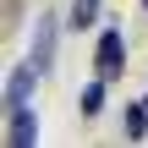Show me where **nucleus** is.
Returning a JSON list of instances; mask_svg holds the SVG:
<instances>
[{
  "mask_svg": "<svg viewBox=\"0 0 148 148\" xmlns=\"http://www.w3.org/2000/svg\"><path fill=\"white\" fill-rule=\"evenodd\" d=\"M121 115H126V137H132V143H143V137H148V99H137V104H126Z\"/></svg>",
  "mask_w": 148,
  "mask_h": 148,
  "instance_id": "4",
  "label": "nucleus"
},
{
  "mask_svg": "<svg viewBox=\"0 0 148 148\" xmlns=\"http://www.w3.org/2000/svg\"><path fill=\"white\" fill-rule=\"evenodd\" d=\"M93 16H99V0H77L71 5V27H88Z\"/></svg>",
  "mask_w": 148,
  "mask_h": 148,
  "instance_id": "6",
  "label": "nucleus"
},
{
  "mask_svg": "<svg viewBox=\"0 0 148 148\" xmlns=\"http://www.w3.org/2000/svg\"><path fill=\"white\" fill-rule=\"evenodd\" d=\"M5 143L11 148H33L38 143V121H33V104L27 99H11L5 104Z\"/></svg>",
  "mask_w": 148,
  "mask_h": 148,
  "instance_id": "2",
  "label": "nucleus"
},
{
  "mask_svg": "<svg viewBox=\"0 0 148 148\" xmlns=\"http://www.w3.org/2000/svg\"><path fill=\"white\" fill-rule=\"evenodd\" d=\"M99 110H104V77L82 88V115H99Z\"/></svg>",
  "mask_w": 148,
  "mask_h": 148,
  "instance_id": "5",
  "label": "nucleus"
},
{
  "mask_svg": "<svg viewBox=\"0 0 148 148\" xmlns=\"http://www.w3.org/2000/svg\"><path fill=\"white\" fill-rule=\"evenodd\" d=\"M55 38H60V16L49 11V16H38V22H33V49H27V60H33V71H38V77L55 66Z\"/></svg>",
  "mask_w": 148,
  "mask_h": 148,
  "instance_id": "1",
  "label": "nucleus"
},
{
  "mask_svg": "<svg viewBox=\"0 0 148 148\" xmlns=\"http://www.w3.org/2000/svg\"><path fill=\"white\" fill-rule=\"evenodd\" d=\"M143 5H148V0H143Z\"/></svg>",
  "mask_w": 148,
  "mask_h": 148,
  "instance_id": "7",
  "label": "nucleus"
},
{
  "mask_svg": "<svg viewBox=\"0 0 148 148\" xmlns=\"http://www.w3.org/2000/svg\"><path fill=\"white\" fill-rule=\"evenodd\" d=\"M93 71H99L104 82H115V77L126 71V44H121L115 27H104V38H99V49H93Z\"/></svg>",
  "mask_w": 148,
  "mask_h": 148,
  "instance_id": "3",
  "label": "nucleus"
}]
</instances>
